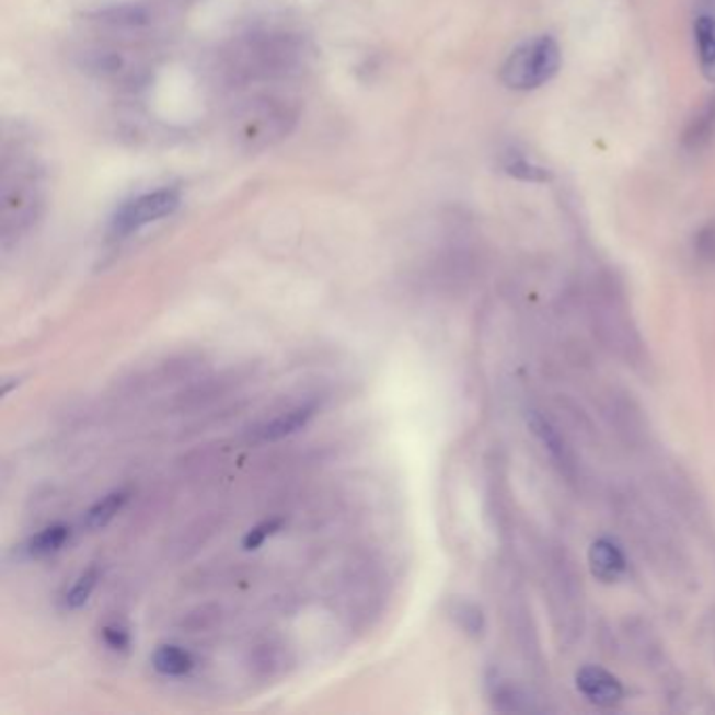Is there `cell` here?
<instances>
[{
  "label": "cell",
  "mask_w": 715,
  "mask_h": 715,
  "mask_svg": "<svg viewBox=\"0 0 715 715\" xmlns=\"http://www.w3.org/2000/svg\"><path fill=\"white\" fill-rule=\"evenodd\" d=\"M151 664H153V669L160 671L162 676H185L194 667V657L187 650H183L181 646L166 644L153 653Z\"/></svg>",
  "instance_id": "19"
},
{
  "label": "cell",
  "mask_w": 715,
  "mask_h": 715,
  "mask_svg": "<svg viewBox=\"0 0 715 715\" xmlns=\"http://www.w3.org/2000/svg\"><path fill=\"white\" fill-rule=\"evenodd\" d=\"M561 66V45L556 43V38L542 34L520 43L517 49L506 57L499 78L508 89L527 93L547 84L558 74Z\"/></svg>",
  "instance_id": "7"
},
{
  "label": "cell",
  "mask_w": 715,
  "mask_h": 715,
  "mask_svg": "<svg viewBox=\"0 0 715 715\" xmlns=\"http://www.w3.org/2000/svg\"><path fill=\"white\" fill-rule=\"evenodd\" d=\"M128 499V494L126 492H114V494L105 495L103 499H100L84 517V524L89 529H101L105 527L112 518L116 517L120 510H123L124 504Z\"/></svg>",
  "instance_id": "20"
},
{
  "label": "cell",
  "mask_w": 715,
  "mask_h": 715,
  "mask_svg": "<svg viewBox=\"0 0 715 715\" xmlns=\"http://www.w3.org/2000/svg\"><path fill=\"white\" fill-rule=\"evenodd\" d=\"M694 252L703 263L715 267V219L705 222L694 235Z\"/></svg>",
  "instance_id": "24"
},
{
  "label": "cell",
  "mask_w": 715,
  "mask_h": 715,
  "mask_svg": "<svg viewBox=\"0 0 715 715\" xmlns=\"http://www.w3.org/2000/svg\"><path fill=\"white\" fill-rule=\"evenodd\" d=\"M588 315L593 334L611 355L634 370L648 366V353L638 325L615 284L607 279L593 281L588 292Z\"/></svg>",
  "instance_id": "4"
},
{
  "label": "cell",
  "mask_w": 715,
  "mask_h": 715,
  "mask_svg": "<svg viewBox=\"0 0 715 715\" xmlns=\"http://www.w3.org/2000/svg\"><path fill=\"white\" fill-rule=\"evenodd\" d=\"M68 538H70V529L66 524H53L27 542V552L32 556H47L50 552H57L64 543L68 542Z\"/></svg>",
  "instance_id": "21"
},
{
  "label": "cell",
  "mask_w": 715,
  "mask_h": 715,
  "mask_svg": "<svg viewBox=\"0 0 715 715\" xmlns=\"http://www.w3.org/2000/svg\"><path fill=\"white\" fill-rule=\"evenodd\" d=\"M103 641L112 648V650H126L130 646V636L123 627L109 625L103 630Z\"/></svg>",
  "instance_id": "26"
},
{
  "label": "cell",
  "mask_w": 715,
  "mask_h": 715,
  "mask_svg": "<svg viewBox=\"0 0 715 715\" xmlns=\"http://www.w3.org/2000/svg\"><path fill=\"white\" fill-rule=\"evenodd\" d=\"M504 613H506L510 636L520 653V659L533 673H540L543 669L540 636H538V627H535L533 613H531V607L527 602L522 586L510 584V588L506 592V611Z\"/></svg>",
  "instance_id": "9"
},
{
  "label": "cell",
  "mask_w": 715,
  "mask_h": 715,
  "mask_svg": "<svg viewBox=\"0 0 715 715\" xmlns=\"http://www.w3.org/2000/svg\"><path fill=\"white\" fill-rule=\"evenodd\" d=\"M178 206H181V194L173 187H162L155 192L141 194L137 198L128 199L116 210L112 219V233L116 238H126L151 222L171 217L178 210Z\"/></svg>",
  "instance_id": "8"
},
{
  "label": "cell",
  "mask_w": 715,
  "mask_h": 715,
  "mask_svg": "<svg viewBox=\"0 0 715 715\" xmlns=\"http://www.w3.org/2000/svg\"><path fill=\"white\" fill-rule=\"evenodd\" d=\"M588 558H590V568H592L593 575L600 581H616L627 568L623 550L607 538L592 543Z\"/></svg>",
  "instance_id": "14"
},
{
  "label": "cell",
  "mask_w": 715,
  "mask_h": 715,
  "mask_svg": "<svg viewBox=\"0 0 715 715\" xmlns=\"http://www.w3.org/2000/svg\"><path fill=\"white\" fill-rule=\"evenodd\" d=\"M575 682H577V691L598 707H613L625 694L619 678L602 667H581L577 671Z\"/></svg>",
  "instance_id": "12"
},
{
  "label": "cell",
  "mask_w": 715,
  "mask_h": 715,
  "mask_svg": "<svg viewBox=\"0 0 715 715\" xmlns=\"http://www.w3.org/2000/svg\"><path fill=\"white\" fill-rule=\"evenodd\" d=\"M97 581H100V568L91 567L89 570H84V573L76 579L72 590L66 593V600H64L66 607H68V609H80V607L91 598V593L95 590Z\"/></svg>",
  "instance_id": "22"
},
{
  "label": "cell",
  "mask_w": 715,
  "mask_h": 715,
  "mask_svg": "<svg viewBox=\"0 0 715 715\" xmlns=\"http://www.w3.org/2000/svg\"><path fill=\"white\" fill-rule=\"evenodd\" d=\"M694 47L701 72L715 82V15L699 13L694 20Z\"/></svg>",
  "instance_id": "15"
},
{
  "label": "cell",
  "mask_w": 715,
  "mask_h": 715,
  "mask_svg": "<svg viewBox=\"0 0 715 715\" xmlns=\"http://www.w3.org/2000/svg\"><path fill=\"white\" fill-rule=\"evenodd\" d=\"M529 428L563 476H567L570 483L581 478V464L577 462L575 447L554 419L542 412H531Z\"/></svg>",
  "instance_id": "10"
},
{
  "label": "cell",
  "mask_w": 715,
  "mask_h": 715,
  "mask_svg": "<svg viewBox=\"0 0 715 715\" xmlns=\"http://www.w3.org/2000/svg\"><path fill=\"white\" fill-rule=\"evenodd\" d=\"M607 418L611 419V426H615V433L632 447H644L648 443V426L641 407L627 399V395H611Z\"/></svg>",
  "instance_id": "11"
},
{
  "label": "cell",
  "mask_w": 715,
  "mask_h": 715,
  "mask_svg": "<svg viewBox=\"0 0 715 715\" xmlns=\"http://www.w3.org/2000/svg\"><path fill=\"white\" fill-rule=\"evenodd\" d=\"M313 416H315V405H300V407H295V410L277 416L272 422H267L258 430V437L263 441H279L284 437L295 435L302 426H307L309 419L313 418Z\"/></svg>",
  "instance_id": "16"
},
{
  "label": "cell",
  "mask_w": 715,
  "mask_h": 715,
  "mask_svg": "<svg viewBox=\"0 0 715 715\" xmlns=\"http://www.w3.org/2000/svg\"><path fill=\"white\" fill-rule=\"evenodd\" d=\"M281 527H284V520H281V518H272V520H265V522L256 524L254 529L247 531V535L244 538V547H246V550H256V547H261V545L267 542L272 535H275Z\"/></svg>",
  "instance_id": "25"
},
{
  "label": "cell",
  "mask_w": 715,
  "mask_h": 715,
  "mask_svg": "<svg viewBox=\"0 0 715 715\" xmlns=\"http://www.w3.org/2000/svg\"><path fill=\"white\" fill-rule=\"evenodd\" d=\"M538 567L556 641L563 646H570L581 636L586 625L581 575L561 543H540Z\"/></svg>",
  "instance_id": "3"
},
{
  "label": "cell",
  "mask_w": 715,
  "mask_h": 715,
  "mask_svg": "<svg viewBox=\"0 0 715 715\" xmlns=\"http://www.w3.org/2000/svg\"><path fill=\"white\" fill-rule=\"evenodd\" d=\"M297 105L277 95H256L235 112L233 135L247 151H263L288 137L297 124Z\"/></svg>",
  "instance_id": "6"
},
{
  "label": "cell",
  "mask_w": 715,
  "mask_h": 715,
  "mask_svg": "<svg viewBox=\"0 0 715 715\" xmlns=\"http://www.w3.org/2000/svg\"><path fill=\"white\" fill-rule=\"evenodd\" d=\"M304 61L302 41L288 32H256L238 38L222 59L224 76L247 87L256 82H273L298 72Z\"/></svg>",
  "instance_id": "2"
},
{
  "label": "cell",
  "mask_w": 715,
  "mask_h": 715,
  "mask_svg": "<svg viewBox=\"0 0 715 715\" xmlns=\"http://www.w3.org/2000/svg\"><path fill=\"white\" fill-rule=\"evenodd\" d=\"M489 687V699L494 703L497 712L504 714H533L542 712L543 707L538 703V699L527 691L522 684L510 680L504 673H497L487 680Z\"/></svg>",
  "instance_id": "13"
},
{
  "label": "cell",
  "mask_w": 715,
  "mask_h": 715,
  "mask_svg": "<svg viewBox=\"0 0 715 715\" xmlns=\"http://www.w3.org/2000/svg\"><path fill=\"white\" fill-rule=\"evenodd\" d=\"M615 515L627 540L634 543L644 563L669 584L689 588L694 584L691 556L666 518L641 495L625 489L615 494Z\"/></svg>",
  "instance_id": "1"
},
{
  "label": "cell",
  "mask_w": 715,
  "mask_h": 715,
  "mask_svg": "<svg viewBox=\"0 0 715 715\" xmlns=\"http://www.w3.org/2000/svg\"><path fill=\"white\" fill-rule=\"evenodd\" d=\"M715 137V97L710 101L694 118H692L687 132H684V148L699 151L712 143Z\"/></svg>",
  "instance_id": "18"
},
{
  "label": "cell",
  "mask_w": 715,
  "mask_h": 715,
  "mask_svg": "<svg viewBox=\"0 0 715 715\" xmlns=\"http://www.w3.org/2000/svg\"><path fill=\"white\" fill-rule=\"evenodd\" d=\"M45 183L38 166L24 155L4 158L0 174V233L4 246L38 221Z\"/></svg>",
  "instance_id": "5"
},
{
  "label": "cell",
  "mask_w": 715,
  "mask_h": 715,
  "mask_svg": "<svg viewBox=\"0 0 715 715\" xmlns=\"http://www.w3.org/2000/svg\"><path fill=\"white\" fill-rule=\"evenodd\" d=\"M701 13H712V15H715V0H703V11Z\"/></svg>",
  "instance_id": "27"
},
{
  "label": "cell",
  "mask_w": 715,
  "mask_h": 715,
  "mask_svg": "<svg viewBox=\"0 0 715 715\" xmlns=\"http://www.w3.org/2000/svg\"><path fill=\"white\" fill-rule=\"evenodd\" d=\"M453 616L458 619L460 627L464 632H469L472 636H478L485 627V616L481 613V609L472 602H460L455 609H453Z\"/></svg>",
  "instance_id": "23"
},
{
  "label": "cell",
  "mask_w": 715,
  "mask_h": 715,
  "mask_svg": "<svg viewBox=\"0 0 715 715\" xmlns=\"http://www.w3.org/2000/svg\"><path fill=\"white\" fill-rule=\"evenodd\" d=\"M501 169H504V173L515 176L518 181H524V183H547L552 178V173L547 169H543L542 164H538L535 160H531L529 155L520 153L517 149H510L504 153Z\"/></svg>",
  "instance_id": "17"
}]
</instances>
